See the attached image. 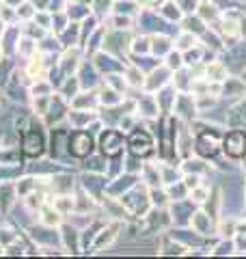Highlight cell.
Returning a JSON list of instances; mask_svg holds the SVG:
<instances>
[{
    "mask_svg": "<svg viewBox=\"0 0 246 259\" xmlns=\"http://www.w3.org/2000/svg\"><path fill=\"white\" fill-rule=\"evenodd\" d=\"M203 197H205V190H196L194 192V201H199V203L203 201Z\"/></svg>",
    "mask_w": 246,
    "mask_h": 259,
    "instance_id": "7a4b0ae2",
    "label": "cell"
},
{
    "mask_svg": "<svg viewBox=\"0 0 246 259\" xmlns=\"http://www.w3.org/2000/svg\"><path fill=\"white\" fill-rule=\"evenodd\" d=\"M208 76L212 80H223L225 78V69L220 67V65H212V67H208Z\"/></svg>",
    "mask_w": 246,
    "mask_h": 259,
    "instance_id": "6da1fadb",
    "label": "cell"
}]
</instances>
